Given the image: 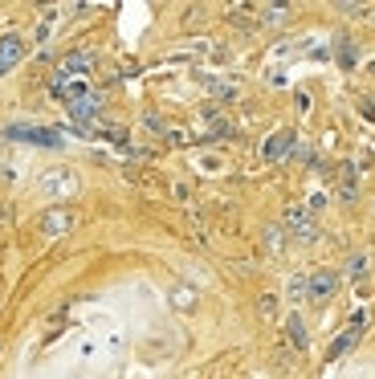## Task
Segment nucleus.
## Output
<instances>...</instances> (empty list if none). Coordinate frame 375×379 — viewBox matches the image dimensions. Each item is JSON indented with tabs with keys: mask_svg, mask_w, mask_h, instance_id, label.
<instances>
[{
	"mask_svg": "<svg viewBox=\"0 0 375 379\" xmlns=\"http://www.w3.org/2000/svg\"><path fill=\"white\" fill-rule=\"evenodd\" d=\"M281 229L294 241H302V245L318 241V224H314V213H310L306 204H290V208L281 213Z\"/></svg>",
	"mask_w": 375,
	"mask_h": 379,
	"instance_id": "nucleus-1",
	"label": "nucleus"
},
{
	"mask_svg": "<svg viewBox=\"0 0 375 379\" xmlns=\"http://www.w3.org/2000/svg\"><path fill=\"white\" fill-rule=\"evenodd\" d=\"M66 115H70L82 131H98V115H102V94L98 90H86L82 98L66 102Z\"/></svg>",
	"mask_w": 375,
	"mask_h": 379,
	"instance_id": "nucleus-2",
	"label": "nucleus"
},
{
	"mask_svg": "<svg viewBox=\"0 0 375 379\" xmlns=\"http://www.w3.org/2000/svg\"><path fill=\"white\" fill-rule=\"evenodd\" d=\"M334 294H339V269H314V273L306 278V302L323 306Z\"/></svg>",
	"mask_w": 375,
	"mask_h": 379,
	"instance_id": "nucleus-3",
	"label": "nucleus"
},
{
	"mask_svg": "<svg viewBox=\"0 0 375 379\" xmlns=\"http://www.w3.org/2000/svg\"><path fill=\"white\" fill-rule=\"evenodd\" d=\"M4 139H24L33 147H62V131H53V127H4Z\"/></svg>",
	"mask_w": 375,
	"mask_h": 379,
	"instance_id": "nucleus-4",
	"label": "nucleus"
},
{
	"mask_svg": "<svg viewBox=\"0 0 375 379\" xmlns=\"http://www.w3.org/2000/svg\"><path fill=\"white\" fill-rule=\"evenodd\" d=\"M37 229H41V237L45 241H62L73 229V213L70 208H45L41 220H37Z\"/></svg>",
	"mask_w": 375,
	"mask_h": 379,
	"instance_id": "nucleus-5",
	"label": "nucleus"
},
{
	"mask_svg": "<svg viewBox=\"0 0 375 379\" xmlns=\"http://www.w3.org/2000/svg\"><path fill=\"white\" fill-rule=\"evenodd\" d=\"M294 143H298V135H294L290 127H281V131H274V135L265 139V147H261V159H269V164H281V159L294 151Z\"/></svg>",
	"mask_w": 375,
	"mask_h": 379,
	"instance_id": "nucleus-6",
	"label": "nucleus"
},
{
	"mask_svg": "<svg viewBox=\"0 0 375 379\" xmlns=\"http://www.w3.org/2000/svg\"><path fill=\"white\" fill-rule=\"evenodd\" d=\"M21 57H24V41L17 33H4V37H0V78L13 70V66H21Z\"/></svg>",
	"mask_w": 375,
	"mask_h": 379,
	"instance_id": "nucleus-7",
	"label": "nucleus"
},
{
	"mask_svg": "<svg viewBox=\"0 0 375 379\" xmlns=\"http://www.w3.org/2000/svg\"><path fill=\"white\" fill-rule=\"evenodd\" d=\"M78 188V180H73V171H66V167H53V171H45L41 176V192L45 196H66V192Z\"/></svg>",
	"mask_w": 375,
	"mask_h": 379,
	"instance_id": "nucleus-8",
	"label": "nucleus"
},
{
	"mask_svg": "<svg viewBox=\"0 0 375 379\" xmlns=\"http://www.w3.org/2000/svg\"><path fill=\"white\" fill-rule=\"evenodd\" d=\"M285 331H290V343H294L298 351H306V347H310V331H306V322H302V314H298V310L285 318Z\"/></svg>",
	"mask_w": 375,
	"mask_h": 379,
	"instance_id": "nucleus-9",
	"label": "nucleus"
},
{
	"mask_svg": "<svg viewBox=\"0 0 375 379\" xmlns=\"http://www.w3.org/2000/svg\"><path fill=\"white\" fill-rule=\"evenodd\" d=\"M94 66V53H86V49H78V53H70L66 62H62V73H78V78H86Z\"/></svg>",
	"mask_w": 375,
	"mask_h": 379,
	"instance_id": "nucleus-10",
	"label": "nucleus"
},
{
	"mask_svg": "<svg viewBox=\"0 0 375 379\" xmlns=\"http://www.w3.org/2000/svg\"><path fill=\"white\" fill-rule=\"evenodd\" d=\"M355 343H359V327H347V331H343L339 338H334V343H330V351H327V355H330V359L347 355V351H351Z\"/></svg>",
	"mask_w": 375,
	"mask_h": 379,
	"instance_id": "nucleus-11",
	"label": "nucleus"
},
{
	"mask_svg": "<svg viewBox=\"0 0 375 379\" xmlns=\"http://www.w3.org/2000/svg\"><path fill=\"white\" fill-rule=\"evenodd\" d=\"M339 180H343V184H339V200H343V204H351L355 196H359V184H355V167L343 164V176H339Z\"/></svg>",
	"mask_w": 375,
	"mask_h": 379,
	"instance_id": "nucleus-12",
	"label": "nucleus"
},
{
	"mask_svg": "<svg viewBox=\"0 0 375 379\" xmlns=\"http://www.w3.org/2000/svg\"><path fill=\"white\" fill-rule=\"evenodd\" d=\"M285 17H290V4H265L261 8V21L265 24H281Z\"/></svg>",
	"mask_w": 375,
	"mask_h": 379,
	"instance_id": "nucleus-13",
	"label": "nucleus"
},
{
	"mask_svg": "<svg viewBox=\"0 0 375 379\" xmlns=\"http://www.w3.org/2000/svg\"><path fill=\"white\" fill-rule=\"evenodd\" d=\"M171 302L180 310H192L196 306V289H188V285H171Z\"/></svg>",
	"mask_w": 375,
	"mask_h": 379,
	"instance_id": "nucleus-14",
	"label": "nucleus"
},
{
	"mask_svg": "<svg viewBox=\"0 0 375 379\" xmlns=\"http://www.w3.org/2000/svg\"><path fill=\"white\" fill-rule=\"evenodd\" d=\"M306 278H310V273H294V278H290V302H294V306L306 302Z\"/></svg>",
	"mask_w": 375,
	"mask_h": 379,
	"instance_id": "nucleus-15",
	"label": "nucleus"
},
{
	"mask_svg": "<svg viewBox=\"0 0 375 379\" xmlns=\"http://www.w3.org/2000/svg\"><path fill=\"white\" fill-rule=\"evenodd\" d=\"M265 249H269V253H281V229H278V224L265 229Z\"/></svg>",
	"mask_w": 375,
	"mask_h": 379,
	"instance_id": "nucleus-16",
	"label": "nucleus"
},
{
	"mask_svg": "<svg viewBox=\"0 0 375 379\" xmlns=\"http://www.w3.org/2000/svg\"><path fill=\"white\" fill-rule=\"evenodd\" d=\"M363 269H367V257H363V253H355V257L347 261V278H363Z\"/></svg>",
	"mask_w": 375,
	"mask_h": 379,
	"instance_id": "nucleus-17",
	"label": "nucleus"
},
{
	"mask_svg": "<svg viewBox=\"0 0 375 379\" xmlns=\"http://www.w3.org/2000/svg\"><path fill=\"white\" fill-rule=\"evenodd\" d=\"M261 318H274V314H278V298H274V294H261Z\"/></svg>",
	"mask_w": 375,
	"mask_h": 379,
	"instance_id": "nucleus-18",
	"label": "nucleus"
},
{
	"mask_svg": "<svg viewBox=\"0 0 375 379\" xmlns=\"http://www.w3.org/2000/svg\"><path fill=\"white\" fill-rule=\"evenodd\" d=\"M372 208H375V196H372Z\"/></svg>",
	"mask_w": 375,
	"mask_h": 379,
	"instance_id": "nucleus-19",
	"label": "nucleus"
}]
</instances>
